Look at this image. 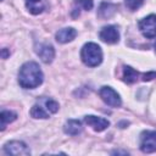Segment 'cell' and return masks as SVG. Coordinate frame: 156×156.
Listing matches in <instances>:
<instances>
[{
    "instance_id": "obj_1",
    "label": "cell",
    "mask_w": 156,
    "mask_h": 156,
    "mask_svg": "<svg viewBox=\"0 0 156 156\" xmlns=\"http://www.w3.org/2000/svg\"><path fill=\"white\" fill-rule=\"evenodd\" d=\"M44 74L39 65L34 61L23 63L18 72V83L24 89H34L43 83Z\"/></svg>"
},
{
    "instance_id": "obj_2",
    "label": "cell",
    "mask_w": 156,
    "mask_h": 156,
    "mask_svg": "<svg viewBox=\"0 0 156 156\" xmlns=\"http://www.w3.org/2000/svg\"><path fill=\"white\" fill-rule=\"evenodd\" d=\"M80 58L88 67H96L102 62V50L95 43H87L80 50Z\"/></svg>"
},
{
    "instance_id": "obj_3",
    "label": "cell",
    "mask_w": 156,
    "mask_h": 156,
    "mask_svg": "<svg viewBox=\"0 0 156 156\" xmlns=\"http://www.w3.org/2000/svg\"><path fill=\"white\" fill-rule=\"evenodd\" d=\"M2 150L6 155H13V156H28V155H30V150L28 149V146L23 141H20V140L7 141L4 145Z\"/></svg>"
},
{
    "instance_id": "obj_4",
    "label": "cell",
    "mask_w": 156,
    "mask_h": 156,
    "mask_svg": "<svg viewBox=\"0 0 156 156\" xmlns=\"http://www.w3.org/2000/svg\"><path fill=\"white\" fill-rule=\"evenodd\" d=\"M99 95H100L101 100L111 107H119L122 105V100H121L119 95L111 87H106V85L101 87L99 90Z\"/></svg>"
},
{
    "instance_id": "obj_5",
    "label": "cell",
    "mask_w": 156,
    "mask_h": 156,
    "mask_svg": "<svg viewBox=\"0 0 156 156\" xmlns=\"http://www.w3.org/2000/svg\"><path fill=\"white\" fill-rule=\"evenodd\" d=\"M140 150L145 154L156 151V130H144L140 134Z\"/></svg>"
},
{
    "instance_id": "obj_6",
    "label": "cell",
    "mask_w": 156,
    "mask_h": 156,
    "mask_svg": "<svg viewBox=\"0 0 156 156\" xmlns=\"http://www.w3.org/2000/svg\"><path fill=\"white\" fill-rule=\"evenodd\" d=\"M139 29L145 38H147V39L155 38L156 37V15L152 13V15H149V16L144 17L143 20H140Z\"/></svg>"
},
{
    "instance_id": "obj_7",
    "label": "cell",
    "mask_w": 156,
    "mask_h": 156,
    "mask_svg": "<svg viewBox=\"0 0 156 156\" xmlns=\"http://www.w3.org/2000/svg\"><path fill=\"white\" fill-rule=\"evenodd\" d=\"M99 38L106 44H116L119 40V32L116 26H105L101 28Z\"/></svg>"
},
{
    "instance_id": "obj_8",
    "label": "cell",
    "mask_w": 156,
    "mask_h": 156,
    "mask_svg": "<svg viewBox=\"0 0 156 156\" xmlns=\"http://www.w3.org/2000/svg\"><path fill=\"white\" fill-rule=\"evenodd\" d=\"M84 123H87L89 127H91L95 132H102V130L107 129L108 126H110V122L106 118L93 116V115L85 116L84 117Z\"/></svg>"
},
{
    "instance_id": "obj_9",
    "label": "cell",
    "mask_w": 156,
    "mask_h": 156,
    "mask_svg": "<svg viewBox=\"0 0 156 156\" xmlns=\"http://www.w3.org/2000/svg\"><path fill=\"white\" fill-rule=\"evenodd\" d=\"M35 52L37 55L41 58L44 63H50L52 62L55 57V49L50 44H39L35 46Z\"/></svg>"
},
{
    "instance_id": "obj_10",
    "label": "cell",
    "mask_w": 156,
    "mask_h": 156,
    "mask_svg": "<svg viewBox=\"0 0 156 156\" xmlns=\"http://www.w3.org/2000/svg\"><path fill=\"white\" fill-rule=\"evenodd\" d=\"M77 37V30L72 27H67V28H62L60 29L55 38L57 40V43H61V44H66L68 41H72L74 38Z\"/></svg>"
},
{
    "instance_id": "obj_11",
    "label": "cell",
    "mask_w": 156,
    "mask_h": 156,
    "mask_svg": "<svg viewBox=\"0 0 156 156\" xmlns=\"http://www.w3.org/2000/svg\"><path fill=\"white\" fill-rule=\"evenodd\" d=\"M122 79L123 82H126L127 84H133L136 80L141 79L143 80V74H140L138 71H135L133 67L130 66H123V74H122Z\"/></svg>"
},
{
    "instance_id": "obj_12",
    "label": "cell",
    "mask_w": 156,
    "mask_h": 156,
    "mask_svg": "<svg viewBox=\"0 0 156 156\" xmlns=\"http://www.w3.org/2000/svg\"><path fill=\"white\" fill-rule=\"evenodd\" d=\"M117 11V5L115 4H111V2H101L100 6H99V10H98V16L100 18H110L112 17Z\"/></svg>"
},
{
    "instance_id": "obj_13",
    "label": "cell",
    "mask_w": 156,
    "mask_h": 156,
    "mask_svg": "<svg viewBox=\"0 0 156 156\" xmlns=\"http://www.w3.org/2000/svg\"><path fill=\"white\" fill-rule=\"evenodd\" d=\"M63 132L68 135H77L82 132V123L78 119H68L63 126Z\"/></svg>"
},
{
    "instance_id": "obj_14",
    "label": "cell",
    "mask_w": 156,
    "mask_h": 156,
    "mask_svg": "<svg viewBox=\"0 0 156 156\" xmlns=\"http://www.w3.org/2000/svg\"><path fill=\"white\" fill-rule=\"evenodd\" d=\"M26 7L32 15H39L44 11V2L43 0H24Z\"/></svg>"
},
{
    "instance_id": "obj_15",
    "label": "cell",
    "mask_w": 156,
    "mask_h": 156,
    "mask_svg": "<svg viewBox=\"0 0 156 156\" xmlns=\"http://www.w3.org/2000/svg\"><path fill=\"white\" fill-rule=\"evenodd\" d=\"M29 113H30V116L33 118H41V119L49 118V115H50L49 111L46 108H44V106L40 102H37L35 105H33L30 111H29Z\"/></svg>"
},
{
    "instance_id": "obj_16",
    "label": "cell",
    "mask_w": 156,
    "mask_h": 156,
    "mask_svg": "<svg viewBox=\"0 0 156 156\" xmlns=\"http://www.w3.org/2000/svg\"><path fill=\"white\" fill-rule=\"evenodd\" d=\"M17 118L16 112L9 111V110H2L0 113V119H1V130H5L6 126L11 122H13Z\"/></svg>"
},
{
    "instance_id": "obj_17",
    "label": "cell",
    "mask_w": 156,
    "mask_h": 156,
    "mask_svg": "<svg viewBox=\"0 0 156 156\" xmlns=\"http://www.w3.org/2000/svg\"><path fill=\"white\" fill-rule=\"evenodd\" d=\"M44 107L49 111V113H56L58 111V104L52 99H41Z\"/></svg>"
},
{
    "instance_id": "obj_18",
    "label": "cell",
    "mask_w": 156,
    "mask_h": 156,
    "mask_svg": "<svg viewBox=\"0 0 156 156\" xmlns=\"http://www.w3.org/2000/svg\"><path fill=\"white\" fill-rule=\"evenodd\" d=\"M74 4H76V10H78L79 12H80V9H83V10H85V11H89V10H91L93 9V0H76L74 1Z\"/></svg>"
},
{
    "instance_id": "obj_19",
    "label": "cell",
    "mask_w": 156,
    "mask_h": 156,
    "mask_svg": "<svg viewBox=\"0 0 156 156\" xmlns=\"http://www.w3.org/2000/svg\"><path fill=\"white\" fill-rule=\"evenodd\" d=\"M144 1H145V0H124L126 6H127L130 11L138 10V9L144 4Z\"/></svg>"
},
{
    "instance_id": "obj_20",
    "label": "cell",
    "mask_w": 156,
    "mask_h": 156,
    "mask_svg": "<svg viewBox=\"0 0 156 156\" xmlns=\"http://www.w3.org/2000/svg\"><path fill=\"white\" fill-rule=\"evenodd\" d=\"M156 78V72L155 71H150L147 73H143V82H147V80H151Z\"/></svg>"
},
{
    "instance_id": "obj_21",
    "label": "cell",
    "mask_w": 156,
    "mask_h": 156,
    "mask_svg": "<svg viewBox=\"0 0 156 156\" xmlns=\"http://www.w3.org/2000/svg\"><path fill=\"white\" fill-rule=\"evenodd\" d=\"M10 55V52L7 51V49L6 48H4L2 49V52H1V56H2V58H7V56Z\"/></svg>"
},
{
    "instance_id": "obj_22",
    "label": "cell",
    "mask_w": 156,
    "mask_h": 156,
    "mask_svg": "<svg viewBox=\"0 0 156 156\" xmlns=\"http://www.w3.org/2000/svg\"><path fill=\"white\" fill-rule=\"evenodd\" d=\"M112 154H123V155H127L128 152H127V151H117V150H116V151H112Z\"/></svg>"
},
{
    "instance_id": "obj_23",
    "label": "cell",
    "mask_w": 156,
    "mask_h": 156,
    "mask_svg": "<svg viewBox=\"0 0 156 156\" xmlns=\"http://www.w3.org/2000/svg\"><path fill=\"white\" fill-rule=\"evenodd\" d=\"M154 48H155V51H156V41H155V45H154Z\"/></svg>"
}]
</instances>
